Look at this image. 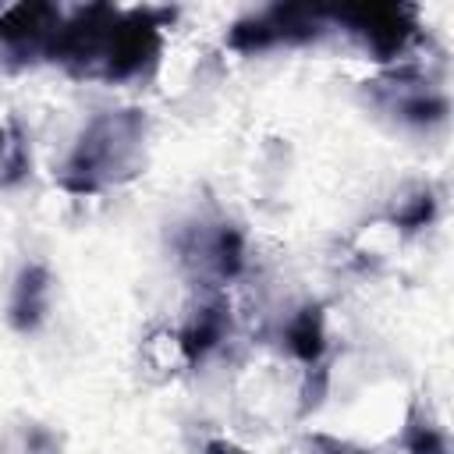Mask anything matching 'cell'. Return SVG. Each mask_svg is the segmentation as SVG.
I'll return each instance as SVG.
<instances>
[{
	"label": "cell",
	"mask_w": 454,
	"mask_h": 454,
	"mask_svg": "<svg viewBox=\"0 0 454 454\" xmlns=\"http://www.w3.org/2000/svg\"><path fill=\"white\" fill-rule=\"evenodd\" d=\"M170 18L174 14L163 7H64V25L50 64H60L74 78L106 85L145 78L163 53Z\"/></svg>",
	"instance_id": "1"
},
{
	"label": "cell",
	"mask_w": 454,
	"mask_h": 454,
	"mask_svg": "<svg viewBox=\"0 0 454 454\" xmlns=\"http://www.w3.org/2000/svg\"><path fill=\"white\" fill-rule=\"evenodd\" d=\"M149 117L138 106L99 110L85 121L60 163V188L71 195H99L128 184L145 167Z\"/></svg>",
	"instance_id": "2"
},
{
	"label": "cell",
	"mask_w": 454,
	"mask_h": 454,
	"mask_svg": "<svg viewBox=\"0 0 454 454\" xmlns=\"http://www.w3.org/2000/svg\"><path fill=\"white\" fill-rule=\"evenodd\" d=\"M330 14L323 7H298V4H270L262 11L245 14L231 25L227 46L238 53H266L280 46H305L330 32Z\"/></svg>",
	"instance_id": "3"
},
{
	"label": "cell",
	"mask_w": 454,
	"mask_h": 454,
	"mask_svg": "<svg viewBox=\"0 0 454 454\" xmlns=\"http://www.w3.org/2000/svg\"><path fill=\"white\" fill-rule=\"evenodd\" d=\"M330 25L348 32L369 57L376 60H401L411 43L419 39V11L404 7V4H372V7H340V11H326Z\"/></svg>",
	"instance_id": "4"
},
{
	"label": "cell",
	"mask_w": 454,
	"mask_h": 454,
	"mask_svg": "<svg viewBox=\"0 0 454 454\" xmlns=\"http://www.w3.org/2000/svg\"><path fill=\"white\" fill-rule=\"evenodd\" d=\"M64 25L60 4H18L0 11V57L28 67L53 57V43Z\"/></svg>",
	"instance_id": "5"
},
{
	"label": "cell",
	"mask_w": 454,
	"mask_h": 454,
	"mask_svg": "<svg viewBox=\"0 0 454 454\" xmlns=\"http://www.w3.org/2000/svg\"><path fill=\"white\" fill-rule=\"evenodd\" d=\"M369 96L383 114H390L401 124L429 128L447 117L443 89L433 78H426V71H419V67H397V71L369 82Z\"/></svg>",
	"instance_id": "6"
},
{
	"label": "cell",
	"mask_w": 454,
	"mask_h": 454,
	"mask_svg": "<svg viewBox=\"0 0 454 454\" xmlns=\"http://www.w3.org/2000/svg\"><path fill=\"white\" fill-rule=\"evenodd\" d=\"M181 259L199 277L227 284L245 266V234L227 220H195L181 234Z\"/></svg>",
	"instance_id": "7"
},
{
	"label": "cell",
	"mask_w": 454,
	"mask_h": 454,
	"mask_svg": "<svg viewBox=\"0 0 454 454\" xmlns=\"http://www.w3.org/2000/svg\"><path fill=\"white\" fill-rule=\"evenodd\" d=\"M50 298H53V277H50V270L43 262L21 266V273L14 280V291H11V301H7V316H11L14 330H21V333L39 330V323L50 312Z\"/></svg>",
	"instance_id": "8"
},
{
	"label": "cell",
	"mask_w": 454,
	"mask_h": 454,
	"mask_svg": "<svg viewBox=\"0 0 454 454\" xmlns=\"http://www.w3.org/2000/svg\"><path fill=\"white\" fill-rule=\"evenodd\" d=\"M284 348L305 362V365H319L323 355H326V323H323V312L319 305H305L298 309L287 326H284Z\"/></svg>",
	"instance_id": "9"
},
{
	"label": "cell",
	"mask_w": 454,
	"mask_h": 454,
	"mask_svg": "<svg viewBox=\"0 0 454 454\" xmlns=\"http://www.w3.org/2000/svg\"><path fill=\"white\" fill-rule=\"evenodd\" d=\"M28 138L14 121H0V188L18 184L28 174Z\"/></svg>",
	"instance_id": "10"
},
{
	"label": "cell",
	"mask_w": 454,
	"mask_h": 454,
	"mask_svg": "<svg viewBox=\"0 0 454 454\" xmlns=\"http://www.w3.org/2000/svg\"><path fill=\"white\" fill-rule=\"evenodd\" d=\"M404 450L408 454H450L447 447V433L429 422V415L422 411H411L408 415V426H404Z\"/></svg>",
	"instance_id": "11"
},
{
	"label": "cell",
	"mask_w": 454,
	"mask_h": 454,
	"mask_svg": "<svg viewBox=\"0 0 454 454\" xmlns=\"http://www.w3.org/2000/svg\"><path fill=\"white\" fill-rule=\"evenodd\" d=\"M316 454H365V450L340 443V440H330V436H316Z\"/></svg>",
	"instance_id": "12"
},
{
	"label": "cell",
	"mask_w": 454,
	"mask_h": 454,
	"mask_svg": "<svg viewBox=\"0 0 454 454\" xmlns=\"http://www.w3.org/2000/svg\"><path fill=\"white\" fill-rule=\"evenodd\" d=\"M195 454H248V450L238 447V443H231V440H220V436H216V440H206Z\"/></svg>",
	"instance_id": "13"
}]
</instances>
